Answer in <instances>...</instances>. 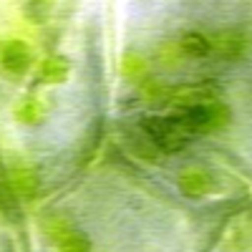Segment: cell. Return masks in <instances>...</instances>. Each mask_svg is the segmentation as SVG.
Returning a JSON list of instances; mask_svg holds the SVG:
<instances>
[{
  "instance_id": "obj_1",
  "label": "cell",
  "mask_w": 252,
  "mask_h": 252,
  "mask_svg": "<svg viewBox=\"0 0 252 252\" xmlns=\"http://www.w3.org/2000/svg\"><path fill=\"white\" fill-rule=\"evenodd\" d=\"M184 51L189 53V56H204L207 51H209V43L199 35V33H189L187 38H184Z\"/></svg>"
}]
</instances>
